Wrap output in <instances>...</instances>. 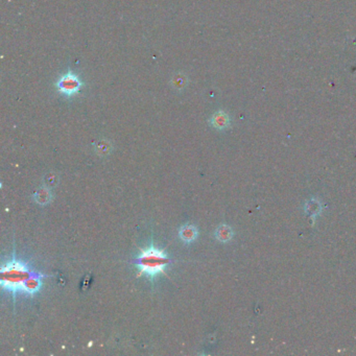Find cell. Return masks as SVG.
I'll return each instance as SVG.
<instances>
[{
  "label": "cell",
  "instance_id": "1",
  "mask_svg": "<svg viewBox=\"0 0 356 356\" xmlns=\"http://www.w3.org/2000/svg\"><path fill=\"white\" fill-rule=\"evenodd\" d=\"M37 272L32 270L26 263L14 257L10 262L2 266L0 270V283L3 289L16 296L22 290L24 283Z\"/></svg>",
  "mask_w": 356,
  "mask_h": 356
},
{
  "label": "cell",
  "instance_id": "2",
  "mask_svg": "<svg viewBox=\"0 0 356 356\" xmlns=\"http://www.w3.org/2000/svg\"><path fill=\"white\" fill-rule=\"evenodd\" d=\"M168 256L151 244L145 250H141L140 254L134 259V265L137 267L139 274L146 275L148 278L154 279L157 275L164 274L165 267L170 263Z\"/></svg>",
  "mask_w": 356,
  "mask_h": 356
},
{
  "label": "cell",
  "instance_id": "3",
  "mask_svg": "<svg viewBox=\"0 0 356 356\" xmlns=\"http://www.w3.org/2000/svg\"><path fill=\"white\" fill-rule=\"evenodd\" d=\"M54 87L60 94L66 98H71L80 93L84 87V82L73 71L69 70L68 72L60 76L59 80L55 82Z\"/></svg>",
  "mask_w": 356,
  "mask_h": 356
},
{
  "label": "cell",
  "instance_id": "4",
  "mask_svg": "<svg viewBox=\"0 0 356 356\" xmlns=\"http://www.w3.org/2000/svg\"><path fill=\"white\" fill-rule=\"evenodd\" d=\"M209 125L217 131H225L231 125L230 115L224 110H218L209 119Z\"/></svg>",
  "mask_w": 356,
  "mask_h": 356
},
{
  "label": "cell",
  "instance_id": "5",
  "mask_svg": "<svg viewBox=\"0 0 356 356\" xmlns=\"http://www.w3.org/2000/svg\"><path fill=\"white\" fill-rule=\"evenodd\" d=\"M44 277H47V276L37 272L24 283L22 291H24V293H26L27 295H31V296L37 294L38 291L41 289L42 278H44Z\"/></svg>",
  "mask_w": 356,
  "mask_h": 356
},
{
  "label": "cell",
  "instance_id": "6",
  "mask_svg": "<svg viewBox=\"0 0 356 356\" xmlns=\"http://www.w3.org/2000/svg\"><path fill=\"white\" fill-rule=\"evenodd\" d=\"M198 230L197 228L194 225H184L180 228L179 230V237L185 244H190L197 238Z\"/></svg>",
  "mask_w": 356,
  "mask_h": 356
},
{
  "label": "cell",
  "instance_id": "7",
  "mask_svg": "<svg viewBox=\"0 0 356 356\" xmlns=\"http://www.w3.org/2000/svg\"><path fill=\"white\" fill-rule=\"evenodd\" d=\"M34 200L35 202L41 205V206H46L53 200V194L51 187H41L34 194Z\"/></svg>",
  "mask_w": 356,
  "mask_h": 356
},
{
  "label": "cell",
  "instance_id": "8",
  "mask_svg": "<svg viewBox=\"0 0 356 356\" xmlns=\"http://www.w3.org/2000/svg\"><path fill=\"white\" fill-rule=\"evenodd\" d=\"M215 238L219 241V243H229L230 240H232L233 236H234V231L230 226H228L226 224H223L217 227V229L215 230L214 233Z\"/></svg>",
  "mask_w": 356,
  "mask_h": 356
},
{
  "label": "cell",
  "instance_id": "9",
  "mask_svg": "<svg viewBox=\"0 0 356 356\" xmlns=\"http://www.w3.org/2000/svg\"><path fill=\"white\" fill-rule=\"evenodd\" d=\"M321 204L317 200H310L305 206V210L309 215H317L321 211Z\"/></svg>",
  "mask_w": 356,
  "mask_h": 356
},
{
  "label": "cell",
  "instance_id": "10",
  "mask_svg": "<svg viewBox=\"0 0 356 356\" xmlns=\"http://www.w3.org/2000/svg\"><path fill=\"white\" fill-rule=\"evenodd\" d=\"M95 149H96V152H97L98 155L106 156V155L110 154L112 146H111V143L109 141L102 140V141H99L98 143L95 145Z\"/></svg>",
  "mask_w": 356,
  "mask_h": 356
},
{
  "label": "cell",
  "instance_id": "11",
  "mask_svg": "<svg viewBox=\"0 0 356 356\" xmlns=\"http://www.w3.org/2000/svg\"><path fill=\"white\" fill-rule=\"evenodd\" d=\"M45 184L48 187H53L59 184V176L54 173H48L44 178Z\"/></svg>",
  "mask_w": 356,
  "mask_h": 356
},
{
  "label": "cell",
  "instance_id": "12",
  "mask_svg": "<svg viewBox=\"0 0 356 356\" xmlns=\"http://www.w3.org/2000/svg\"><path fill=\"white\" fill-rule=\"evenodd\" d=\"M174 82H175V86L177 89H182L185 87V84H186V82H185V77L184 76H176L174 78Z\"/></svg>",
  "mask_w": 356,
  "mask_h": 356
}]
</instances>
